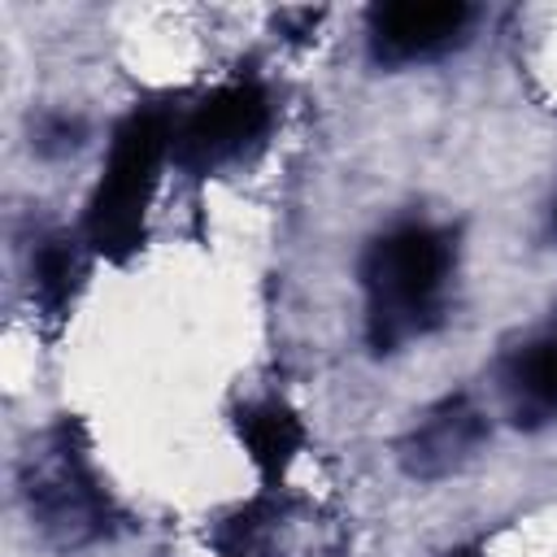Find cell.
Returning a JSON list of instances; mask_svg holds the SVG:
<instances>
[{
    "label": "cell",
    "instance_id": "cell-11",
    "mask_svg": "<svg viewBox=\"0 0 557 557\" xmlns=\"http://www.w3.org/2000/svg\"><path fill=\"white\" fill-rule=\"evenodd\" d=\"M448 557H479L474 548H457V553H448Z\"/></svg>",
    "mask_w": 557,
    "mask_h": 557
},
{
    "label": "cell",
    "instance_id": "cell-7",
    "mask_svg": "<svg viewBox=\"0 0 557 557\" xmlns=\"http://www.w3.org/2000/svg\"><path fill=\"white\" fill-rule=\"evenodd\" d=\"M235 431L252 457V466L265 474V483H278L283 470L292 466L296 448L305 444V426L300 418L283 405V400H257V405H244L235 413Z\"/></svg>",
    "mask_w": 557,
    "mask_h": 557
},
{
    "label": "cell",
    "instance_id": "cell-8",
    "mask_svg": "<svg viewBox=\"0 0 557 557\" xmlns=\"http://www.w3.org/2000/svg\"><path fill=\"white\" fill-rule=\"evenodd\" d=\"M505 392L518 422L557 418V339L522 344L505 366Z\"/></svg>",
    "mask_w": 557,
    "mask_h": 557
},
{
    "label": "cell",
    "instance_id": "cell-1",
    "mask_svg": "<svg viewBox=\"0 0 557 557\" xmlns=\"http://www.w3.org/2000/svg\"><path fill=\"white\" fill-rule=\"evenodd\" d=\"M448 270L453 244L435 226H396L370 244L361 261V283L370 296L366 331L379 352H392L435 326Z\"/></svg>",
    "mask_w": 557,
    "mask_h": 557
},
{
    "label": "cell",
    "instance_id": "cell-10",
    "mask_svg": "<svg viewBox=\"0 0 557 557\" xmlns=\"http://www.w3.org/2000/svg\"><path fill=\"white\" fill-rule=\"evenodd\" d=\"M74 144H78V126L65 122V117H57V122H48V126L39 131V148H44V152H65V148H74Z\"/></svg>",
    "mask_w": 557,
    "mask_h": 557
},
{
    "label": "cell",
    "instance_id": "cell-3",
    "mask_svg": "<svg viewBox=\"0 0 557 557\" xmlns=\"http://www.w3.org/2000/svg\"><path fill=\"white\" fill-rule=\"evenodd\" d=\"M22 483H26L30 513L61 544H78V540H91L104 531L109 500L96 487L87 457H83V444L74 440L70 422H61L39 448H30Z\"/></svg>",
    "mask_w": 557,
    "mask_h": 557
},
{
    "label": "cell",
    "instance_id": "cell-9",
    "mask_svg": "<svg viewBox=\"0 0 557 557\" xmlns=\"http://www.w3.org/2000/svg\"><path fill=\"white\" fill-rule=\"evenodd\" d=\"M74 283H78V252L65 235H52L44 239L39 257H35V296L48 313H61L74 296Z\"/></svg>",
    "mask_w": 557,
    "mask_h": 557
},
{
    "label": "cell",
    "instance_id": "cell-6",
    "mask_svg": "<svg viewBox=\"0 0 557 557\" xmlns=\"http://www.w3.org/2000/svg\"><path fill=\"white\" fill-rule=\"evenodd\" d=\"M487 422L483 413L466 400V396H448L444 405H435L400 444V466L413 479H444L453 470H461L474 448L483 444Z\"/></svg>",
    "mask_w": 557,
    "mask_h": 557
},
{
    "label": "cell",
    "instance_id": "cell-2",
    "mask_svg": "<svg viewBox=\"0 0 557 557\" xmlns=\"http://www.w3.org/2000/svg\"><path fill=\"white\" fill-rule=\"evenodd\" d=\"M170 148H174V131L161 109H135L113 131L104 174L87 205V244L100 257L126 261L144 244V213Z\"/></svg>",
    "mask_w": 557,
    "mask_h": 557
},
{
    "label": "cell",
    "instance_id": "cell-5",
    "mask_svg": "<svg viewBox=\"0 0 557 557\" xmlns=\"http://www.w3.org/2000/svg\"><path fill=\"white\" fill-rule=\"evenodd\" d=\"M470 4L461 0H392L370 9V44L387 65L422 61L453 48L470 26Z\"/></svg>",
    "mask_w": 557,
    "mask_h": 557
},
{
    "label": "cell",
    "instance_id": "cell-12",
    "mask_svg": "<svg viewBox=\"0 0 557 557\" xmlns=\"http://www.w3.org/2000/svg\"><path fill=\"white\" fill-rule=\"evenodd\" d=\"M553 226H557V209H553Z\"/></svg>",
    "mask_w": 557,
    "mask_h": 557
},
{
    "label": "cell",
    "instance_id": "cell-4",
    "mask_svg": "<svg viewBox=\"0 0 557 557\" xmlns=\"http://www.w3.org/2000/svg\"><path fill=\"white\" fill-rule=\"evenodd\" d=\"M270 126V100L252 78L226 83L218 91H209L174 131V148L170 157L191 170V174H209L222 161L239 157L248 144L261 139V131Z\"/></svg>",
    "mask_w": 557,
    "mask_h": 557
}]
</instances>
